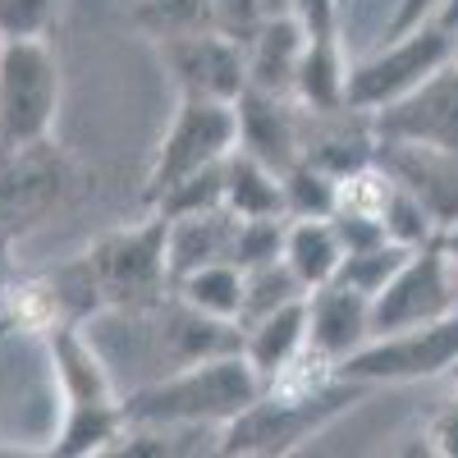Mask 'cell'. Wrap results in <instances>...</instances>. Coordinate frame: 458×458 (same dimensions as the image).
Returning <instances> with one entry per match:
<instances>
[{"mask_svg":"<svg viewBox=\"0 0 458 458\" xmlns=\"http://www.w3.org/2000/svg\"><path fill=\"white\" fill-rule=\"evenodd\" d=\"M367 380L353 376H326L312 386H266L257 403H248L234 422L220 427L216 454L229 458H284L302 449L312 436L335 427L344 412H353L358 399H367Z\"/></svg>","mask_w":458,"mask_h":458,"instance_id":"cell-1","label":"cell"},{"mask_svg":"<svg viewBox=\"0 0 458 458\" xmlns=\"http://www.w3.org/2000/svg\"><path fill=\"white\" fill-rule=\"evenodd\" d=\"M266 380L243 353L188 362L174 376L124 394L129 427H225L257 403Z\"/></svg>","mask_w":458,"mask_h":458,"instance_id":"cell-2","label":"cell"},{"mask_svg":"<svg viewBox=\"0 0 458 458\" xmlns=\"http://www.w3.org/2000/svg\"><path fill=\"white\" fill-rule=\"evenodd\" d=\"M165 234H170V216L147 211V220L120 225L101 234L92 248H83L106 312H161V302L174 293Z\"/></svg>","mask_w":458,"mask_h":458,"instance_id":"cell-3","label":"cell"},{"mask_svg":"<svg viewBox=\"0 0 458 458\" xmlns=\"http://www.w3.org/2000/svg\"><path fill=\"white\" fill-rule=\"evenodd\" d=\"M60 60L47 37L0 42V151L47 142L60 114Z\"/></svg>","mask_w":458,"mask_h":458,"instance_id":"cell-4","label":"cell"},{"mask_svg":"<svg viewBox=\"0 0 458 458\" xmlns=\"http://www.w3.org/2000/svg\"><path fill=\"white\" fill-rule=\"evenodd\" d=\"M79 193V165L55 142H32L19 151H0V239L14 243L28 229L47 225Z\"/></svg>","mask_w":458,"mask_h":458,"instance_id":"cell-5","label":"cell"},{"mask_svg":"<svg viewBox=\"0 0 458 458\" xmlns=\"http://www.w3.org/2000/svg\"><path fill=\"white\" fill-rule=\"evenodd\" d=\"M239 147V114L234 101H207V97H179L170 124L157 142V157L147 170V207L179 179L220 165Z\"/></svg>","mask_w":458,"mask_h":458,"instance_id":"cell-6","label":"cell"},{"mask_svg":"<svg viewBox=\"0 0 458 458\" xmlns=\"http://www.w3.org/2000/svg\"><path fill=\"white\" fill-rule=\"evenodd\" d=\"M458 42L445 23H422V28H408V32H394L386 37V47L371 51L367 60L349 64V88H344V106L349 110H380L399 101L403 92H412L417 83L436 73L445 60H454Z\"/></svg>","mask_w":458,"mask_h":458,"instance_id":"cell-7","label":"cell"},{"mask_svg":"<svg viewBox=\"0 0 458 458\" xmlns=\"http://www.w3.org/2000/svg\"><path fill=\"white\" fill-rule=\"evenodd\" d=\"M458 308V280L454 266L445 257L440 234L422 248H412L403 257L399 271L371 293V335H403V330H422Z\"/></svg>","mask_w":458,"mask_h":458,"instance_id":"cell-8","label":"cell"},{"mask_svg":"<svg viewBox=\"0 0 458 458\" xmlns=\"http://www.w3.org/2000/svg\"><path fill=\"white\" fill-rule=\"evenodd\" d=\"M380 147H417L458 161V60H445L412 92L367 114Z\"/></svg>","mask_w":458,"mask_h":458,"instance_id":"cell-9","label":"cell"},{"mask_svg":"<svg viewBox=\"0 0 458 458\" xmlns=\"http://www.w3.org/2000/svg\"><path fill=\"white\" fill-rule=\"evenodd\" d=\"M454 362H458V308L422 330L371 339L349 362H339V376L367 380V386H408V380L449 376Z\"/></svg>","mask_w":458,"mask_h":458,"instance_id":"cell-10","label":"cell"},{"mask_svg":"<svg viewBox=\"0 0 458 458\" xmlns=\"http://www.w3.org/2000/svg\"><path fill=\"white\" fill-rule=\"evenodd\" d=\"M161 64L179 97H207V101H239L248 88V60L234 37L216 28L188 32V37H165L157 42Z\"/></svg>","mask_w":458,"mask_h":458,"instance_id":"cell-11","label":"cell"},{"mask_svg":"<svg viewBox=\"0 0 458 458\" xmlns=\"http://www.w3.org/2000/svg\"><path fill=\"white\" fill-rule=\"evenodd\" d=\"M371 335V298L344 280H330L308 293V353L339 371L358 349H367Z\"/></svg>","mask_w":458,"mask_h":458,"instance_id":"cell-12","label":"cell"},{"mask_svg":"<svg viewBox=\"0 0 458 458\" xmlns=\"http://www.w3.org/2000/svg\"><path fill=\"white\" fill-rule=\"evenodd\" d=\"M234 114H239V147L252 151L257 161H266L280 174L293 161H302V129H298V114L289 110V97L243 88Z\"/></svg>","mask_w":458,"mask_h":458,"instance_id":"cell-13","label":"cell"},{"mask_svg":"<svg viewBox=\"0 0 458 458\" xmlns=\"http://www.w3.org/2000/svg\"><path fill=\"white\" fill-rule=\"evenodd\" d=\"M47 353H51V371H55V386L64 408H106V403H120L124 394H114V380L101 362V353L88 344L83 326L60 321L47 330Z\"/></svg>","mask_w":458,"mask_h":458,"instance_id":"cell-14","label":"cell"},{"mask_svg":"<svg viewBox=\"0 0 458 458\" xmlns=\"http://www.w3.org/2000/svg\"><path fill=\"white\" fill-rule=\"evenodd\" d=\"M161 349L174 367L225 358V353H243V326L225 321V317H211V312H198V308H188L183 298L170 293L161 302Z\"/></svg>","mask_w":458,"mask_h":458,"instance_id":"cell-15","label":"cell"},{"mask_svg":"<svg viewBox=\"0 0 458 458\" xmlns=\"http://www.w3.org/2000/svg\"><path fill=\"white\" fill-rule=\"evenodd\" d=\"M302 353H308V293L243 326V358L266 386L280 380Z\"/></svg>","mask_w":458,"mask_h":458,"instance_id":"cell-16","label":"cell"},{"mask_svg":"<svg viewBox=\"0 0 458 458\" xmlns=\"http://www.w3.org/2000/svg\"><path fill=\"white\" fill-rule=\"evenodd\" d=\"M308 51V28L298 14H276L266 19L252 42L243 47L248 60V88L276 92V97H293V79H298V60Z\"/></svg>","mask_w":458,"mask_h":458,"instance_id":"cell-17","label":"cell"},{"mask_svg":"<svg viewBox=\"0 0 458 458\" xmlns=\"http://www.w3.org/2000/svg\"><path fill=\"white\" fill-rule=\"evenodd\" d=\"M234 234H239V216L225 207L170 216V234H165L170 280L198 271V266H211V261H234Z\"/></svg>","mask_w":458,"mask_h":458,"instance_id":"cell-18","label":"cell"},{"mask_svg":"<svg viewBox=\"0 0 458 458\" xmlns=\"http://www.w3.org/2000/svg\"><path fill=\"white\" fill-rule=\"evenodd\" d=\"M284 266L298 276L302 289H321L344 266V239L330 216H289L284 225Z\"/></svg>","mask_w":458,"mask_h":458,"instance_id":"cell-19","label":"cell"},{"mask_svg":"<svg viewBox=\"0 0 458 458\" xmlns=\"http://www.w3.org/2000/svg\"><path fill=\"white\" fill-rule=\"evenodd\" d=\"M225 179V211H234L239 220H261V216H289L284 211V183L280 170L257 161L252 151L234 147L220 165Z\"/></svg>","mask_w":458,"mask_h":458,"instance_id":"cell-20","label":"cell"},{"mask_svg":"<svg viewBox=\"0 0 458 458\" xmlns=\"http://www.w3.org/2000/svg\"><path fill=\"white\" fill-rule=\"evenodd\" d=\"M344 88H349V55L339 37H308V51L298 60L293 101L308 106L312 114H339Z\"/></svg>","mask_w":458,"mask_h":458,"instance_id":"cell-21","label":"cell"},{"mask_svg":"<svg viewBox=\"0 0 458 458\" xmlns=\"http://www.w3.org/2000/svg\"><path fill=\"white\" fill-rule=\"evenodd\" d=\"M174 298H183L188 308H198V312L239 321V312H243V271L234 261L198 266V271H188V276L174 280Z\"/></svg>","mask_w":458,"mask_h":458,"instance_id":"cell-22","label":"cell"},{"mask_svg":"<svg viewBox=\"0 0 458 458\" xmlns=\"http://www.w3.org/2000/svg\"><path fill=\"white\" fill-rule=\"evenodd\" d=\"M133 23L151 42H165V37H188V32L216 28V10H211V0H138Z\"/></svg>","mask_w":458,"mask_h":458,"instance_id":"cell-23","label":"cell"},{"mask_svg":"<svg viewBox=\"0 0 458 458\" xmlns=\"http://www.w3.org/2000/svg\"><path fill=\"white\" fill-rule=\"evenodd\" d=\"M302 293H308V289L298 284V276L284 266V257L266 261V266H252V271H243V312H239V326L284 308V302H293Z\"/></svg>","mask_w":458,"mask_h":458,"instance_id":"cell-24","label":"cell"},{"mask_svg":"<svg viewBox=\"0 0 458 458\" xmlns=\"http://www.w3.org/2000/svg\"><path fill=\"white\" fill-rule=\"evenodd\" d=\"M280 183H284V211L289 216H335V207H339V179L312 161H293L280 174Z\"/></svg>","mask_w":458,"mask_h":458,"instance_id":"cell-25","label":"cell"},{"mask_svg":"<svg viewBox=\"0 0 458 458\" xmlns=\"http://www.w3.org/2000/svg\"><path fill=\"white\" fill-rule=\"evenodd\" d=\"M408 252H412V248H403V243H394V239L376 243V248H362V252H344V266H339V276H335V280L353 284V289H362V293L371 298V293H376V289L403 266Z\"/></svg>","mask_w":458,"mask_h":458,"instance_id":"cell-26","label":"cell"},{"mask_svg":"<svg viewBox=\"0 0 458 458\" xmlns=\"http://www.w3.org/2000/svg\"><path fill=\"white\" fill-rule=\"evenodd\" d=\"M284 225H289V216L239 220V234H234V266L239 271H252V266L284 257Z\"/></svg>","mask_w":458,"mask_h":458,"instance_id":"cell-27","label":"cell"},{"mask_svg":"<svg viewBox=\"0 0 458 458\" xmlns=\"http://www.w3.org/2000/svg\"><path fill=\"white\" fill-rule=\"evenodd\" d=\"M60 14V0H0V42L47 37Z\"/></svg>","mask_w":458,"mask_h":458,"instance_id":"cell-28","label":"cell"},{"mask_svg":"<svg viewBox=\"0 0 458 458\" xmlns=\"http://www.w3.org/2000/svg\"><path fill=\"white\" fill-rule=\"evenodd\" d=\"M211 10H216V32L234 37L239 47L252 42V32L266 19H276L271 14V0H211Z\"/></svg>","mask_w":458,"mask_h":458,"instance_id":"cell-29","label":"cell"},{"mask_svg":"<svg viewBox=\"0 0 458 458\" xmlns=\"http://www.w3.org/2000/svg\"><path fill=\"white\" fill-rule=\"evenodd\" d=\"M422 454L458 458V386H454V394L427 417V427H422Z\"/></svg>","mask_w":458,"mask_h":458,"instance_id":"cell-30","label":"cell"},{"mask_svg":"<svg viewBox=\"0 0 458 458\" xmlns=\"http://www.w3.org/2000/svg\"><path fill=\"white\" fill-rule=\"evenodd\" d=\"M440 10H445V0H394V14H390L386 37L408 32V28H422V23H431Z\"/></svg>","mask_w":458,"mask_h":458,"instance_id":"cell-31","label":"cell"},{"mask_svg":"<svg viewBox=\"0 0 458 458\" xmlns=\"http://www.w3.org/2000/svg\"><path fill=\"white\" fill-rule=\"evenodd\" d=\"M440 243H445V257H449L454 276H458V220H454L449 229H440Z\"/></svg>","mask_w":458,"mask_h":458,"instance_id":"cell-32","label":"cell"},{"mask_svg":"<svg viewBox=\"0 0 458 458\" xmlns=\"http://www.w3.org/2000/svg\"><path fill=\"white\" fill-rule=\"evenodd\" d=\"M436 23H445L449 32H458V0H445V10L436 14Z\"/></svg>","mask_w":458,"mask_h":458,"instance_id":"cell-33","label":"cell"},{"mask_svg":"<svg viewBox=\"0 0 458 458\" xmlns=\"http://www.w3.org/2000/svg\"><path fill=\"white\" fill-rule=\"evenodd\" d=\"M10 330H14V321H10V312H5V308H0V339H5Z\"/></svg>","mask_w":458,"mask_h":458,"instance_id":"cell-34","label":"cell"},{"mask_svg":"<svg viewBox=\"0 0 458 458\" xmlns=\"http://www.w3.org/2000/svg\"><path fill=\"white\" fill-rule=\"evenodd\" d=\"M449 380H454V386H458V362H454V367H449Z\"/></svg>","mask_w":458,"mask_h":458,"instance_id":"cell-35","label":"cell"},{"mask_svg":"<svg viewBox=\"0 0 458 458\" xmlns=\"http://www.w3.org/2000/svg\"><path fill=\"white\" fill-rule=\"evenodd\" d=\"M454 60H458V51H454Z\"/></svg>","mask_w":458,"mask_h":458,"instance_id":"cell-36","label":"cell"}]
</instances>
